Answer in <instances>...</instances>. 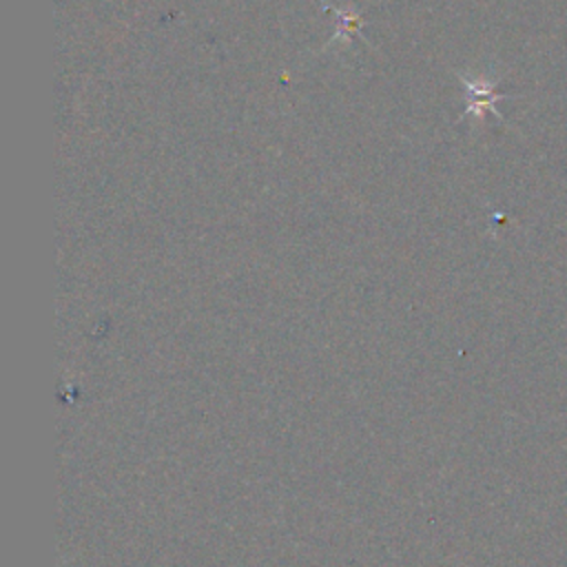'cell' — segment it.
<instances>
[{
  "mask_svg": "<svg viewBox=\"0 0 567 567\" xmlns=\"http://www.w3.org/2000/svg\"><path fill=\"white\" fill-rule=\"evenodd\" d=\"M337 18H339V27H337V33L334 38L328 42V47L334 42V40H341V38H354L359 35L361 31V16L357 11H346V9H334Z\"/></svg>",
  "mask_w": 567,
  "mask_h": 567,
  "instance_id": "1",
  "label": "cell"
}]
</instances>
